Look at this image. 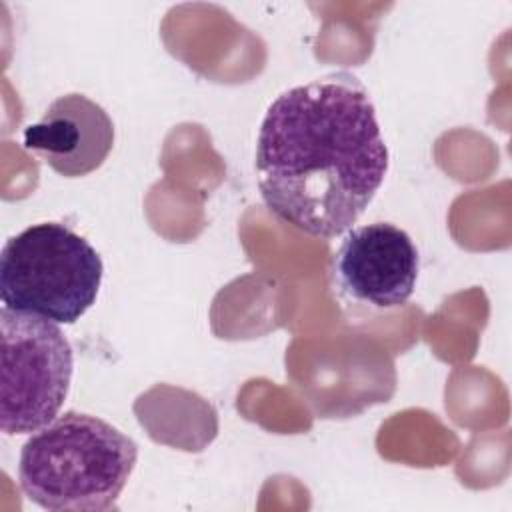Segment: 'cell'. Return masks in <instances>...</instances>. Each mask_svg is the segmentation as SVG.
<instances>
[{"label": "cell", "mask_w": 512, "mask_h": 512, "mask_svg": "<svg viewBox=\"0 0 512 512\" xmlns=\"http://www.w3.org/2000/svg\"><path fill=\"white\" fill-rule=\"evenodd\" d=\"M388 172L374 102L352 72L294 86L268 106L256 142L266 208L292 228L334 238L364 214Z\"/></svg>", "instance_id": "obj_1"}, {"label": "cell", "mask_w": 512, "mask_h": 512, "mask_svg": "<svg viewBox=\"0 0 512 512\" xmlns=\"http://www.w3.org/2000/svg\"><path fill=\"white\" fill-rule=\"evenodd\" d=\"M138 458V446L98 416L68 410L32 432L20 450L24 496L52 512L116 508Z\"/></svg>", "instance_id": "obj_2"}, {"label": "cell", "mask_w": 512, "mask_h": 512, "mask_svg": "<svg viewBox=\"0 0 512 512\" xmlns=\"http://www.w3.org/2000/svg\"><path fill=\"white\" fill-rule=\"evenodd\" d=\"M96 248L60 222H40L6 240L0 254L4 308L74 324L96 302L102 282Z\"/></svg>", "instance_id": "obj_3"}, {"label": "cell", "mask_w": 512, "mask_h": 512, "mask_svg": "<svg viewBox=\"0 0 512 512\" xmlns=\"http://www.w3.org/2000/svg\"><path fill=\"white\" fill-rule=\"evenodd\" d=\"M22 146L40 156L56 174L80 178L108 158L114 146V122L84 94L58 96L42 118L24 128Z\"/></svg>", "instance_id": "obj_6"}, {"label": "cell", "mask_w": 512, "mask_h": 512, "mask_svg": "<svg viewBox=\"0 0 512 512\" xmlns=\"http://www.w3.org/2000/svg\"><path fill=\"white\" fill-rule=\"evenodd\" d=\"M0 430L32 434L52 422L70 390L74 356L58 322L2 306Z\"/></svg>", "instance_id": "obj_4"}, {"label": "cell", "mask_w": 512, "mask_h": 512, "mask_svg": "<svg viewBox=\"0 0 512 512\" xmlns=\"http://www.w3.org/2000/svg\"><path fill=\"white\" fill-rule=\"evenodd\" d=\"M334 276L352 300L390 310L416 288L418 250L402 228L374 222L352 228L334 254Z\"/></svg>", "instance_id": "obj_5"}]
</instances>
